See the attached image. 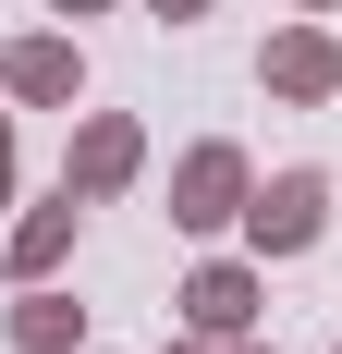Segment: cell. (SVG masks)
<instances>
[{
  "label": "cell",
  "instance_id": "obj_1",
  "mask_svg": "<svg viewBox=\"0 0 342 354\" xmlns=\"http://www.w3.org/2000/svg\"><path fill=\"white\" fill-rule=\"evenodd\" d=\"M244 196H257L244 147H183V171H171V220H183V232H220V220H244Z\"/></svg>",
  "mask_w": 342,
  "mask_h": 354
},
{
  "label": "cell",
  "instance_id": "obj_2",
  "mask_svg": "<svg viewBox=\"0 0 342 354\" xmlns=\"http://www.w3.org/2000/svg\"><path fill=\"white\" fill-rule=\"evenodd\" d=\"M244 232H257V257H306L318 232H330V183H318V171L257 183V196H244Z\"/></svg>",
  "mask_w": 342,
  "mask_h": 354
},
{
  "label": "cell",
  "instance_id": "obj_3",
  "mask_svg": "<svg viewBox=\"0 0 342 354\" xmlns=\"http://www.w3.org/2000/svg\"><path fill=\"white\" fill-rule=\"evenodd\" d=\"M135 171H147V135L123 122V110H86V122H73V159H62V183H73V196H123Z\"/></svg>",
  "mask_w": 342,
  "mask_h": 354
},
{
  "label": "cell",
  "instance_id": "obj_4",
  "mask_svg": "<svg viewBox=\"0 0 342 354\" xmlns=\"http://www.w3.org/2000/svg\"><path fill=\"white\" fill-rule=\"evenodd\" d=\"M0 86L25 110H73L86 98V49H73V37H12V49H0Z\"/></svg>",
  "mask_w": 342,
  "mask_h": 354
},
{
  "label": "cell",
  "instance_id": "obj_5",
  "mask_svg": "<svg viewBox=\"0 0 342 354\" xmlns=\"http://www.w3.org/2000/svg\"><path fill=\"white\" fill-rule=\"evenodd\" d=\"M257 73H269V98H306V110H318V98L342 86V49H330V25H281Z\"/></svg>",
  "mask_w": 342,
  "mask_h": 354
},
{
  "label": "cell",
  "instance_id": "obj_6",
  "mask_svg": "<svg viewBox=\"0 0 342 354\" xmlns=\"http://www.w3.org/2000/svg\"><path fill=\"white\" fill-rule=\"evenodd\" d=\"M183 318H196L208 342H233V330L257 318V269H244V257H208L196 281H183Z\"/></svg>",
  "mask_w": 342,
  "mask_h": 354
},
{
  "label": "cell",
  "instance_id": "obj_7",
  "mask_svg": "<svg viewBox=\"0 0 342 354\" xmlns=\"http://www.w3.org/2000/svg\"><path fill=\"white\" fill-rule=\"evenodd\" d=\"M73 220H86V196L62 183V208H25V232L0 245V269H12V281H49V269L73 257Z\"/></svg>",
  "mask_w": 342,
  "mask_h": 354
},
{
  "label": "cell",
  "instance_id": "obj_8",
  "mask_svg": "<svg viewBox=\"0 0 342 354\" xmlns=\"http://www.w3.org/2000/svg\"><path fill=\"white\" fill-rule=\"evenodd\" d=\"M86 342V306H73L62 281H25V306H12V354H73Z\"/></svg>",
  "mask_w": 342,
  "mask_h": 354
},
{
  "label": "cell",
  "instance_id": "obj_9",
  "mask_svg": "<svg viewBox=\"0 0 342 354\" xmlns=\"http://www.w3.org/2000/svg\"><path fill=\"white\" fill-rule=\"evenodd\" d=\"M0 208H12V110H0Z\"/></svg>",
  "mask_w": 342,
  "mask_h": 354
},
{
  "label": "cell",
  "instance_id": "obj_10",
  "mask_svg": "<svg viewBox=\"0 0 342 354\" xmlns=\"http://www.w3.org/2000/svg\"><path fill=\"white\" fill-rule=\"evenodd\" d=\"M147 12H159V25H196V12H208V0H147Z\"/></svg>",
  "mask_w": 342,
  "mask_h": 354
},
{
  "label": "cell",
  "instance_id": "obj_11",
  "mask_svg": "<svg viewBox=\"0 0 342 354\" xmlns=\"http://www.w3.org/2000/svg\"><path fill=\"white\" fill-rule=\"evenodd\" d=\"M49 12H110V0H49Z\"/></svg>",
  "mask_w": 342,
  "mask_h": 354
},
{
  "label": "cell",
  "instance_id": "obj_12",
  "mask_svg": "<svg viewBox=\"0 0 342 354\" xmlns=\"http://www.w3.org/2000/svg\"><path fill=\"white\" fill-rule=\"evenodd\" d=\"M233 354H281V342H244V330H233Z\"/></svg>",
  "mask_w": 342,
  "mask_h": 354
},
{
  "label": "cell",
  "instance_id": "obj_13",
  "mask_svg": "<svg viewBox=\"0 0 342 354\" xmlns=\"http://www.w3.org/2000/svg\"><path fill=\"white\" fill-rule=\"evenodd\" d=\"M306 12H330V0H306Z\"/></svg>",
  "mask_w": 342,
  "mask_h": 354
},
{
  "label": "cell",
  "instance_id": "obj_14",
  "mask_svg": "<svg viewBox=\"0 0 342 354\" xmlns=\"http://www.w3.org/2000/svg\"><path fill=\"white\" fill-rule=\"evenodd\" d=\"M171 354H183V342H171Z\"/></svg>",
  "mask_w": 342,
  "mask_h": 354
}]
</instances>
